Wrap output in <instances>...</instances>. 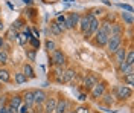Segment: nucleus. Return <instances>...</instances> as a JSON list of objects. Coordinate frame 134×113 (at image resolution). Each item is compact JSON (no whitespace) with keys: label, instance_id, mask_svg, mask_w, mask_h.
Listing matches in <instances>:
<instances>
[{"label":"nucleus","instance_id":"obj_22","mask_svg":"<svg viewBox=\"0 0 134 113\" xmlns=\"http://www.w3.org/2000/svg\"><path fill=\"white\" fill-rule=\"evenodd\" d=\"M23 73H25L27 78H35V72H34L31 64H25V66H23Z\"/></svg>","mask_w":134,"mask_h":113},{"label":"nucleus","instance_id":"obj_35","mask_svg":"<svg viewBox=\"0 0 134 113\" xmlns=\"http://www.w3.org/2000/svg\"><path fill=\"white\" fill-rule=\"evenodd\" d=\"M75 113H90V109H88L87 105H79L75 110Z\"/></svg>","mask_w":134,"mask_h":113},{"label":"nucleus","instance_id":"obj_25","mask_svg":"<svg viewBox=\"0 0 134 113\" xmlns=\"http://www.w3.org/2000/svg\"><path fill=\"white\" fill-rule=\"evenodd\" d=\"M124 81H125L128 86H133V84H134V72H133V70L124 75Z\"/></svg>","mask_w":134,"mask_h":113},{"label":"nucleus","instance_id":"obj_7","mask_svg":"<svg viewBox=\"0 0 134 113\" xmlns=\"http://www.w3.org/2000/svg\"><path fill=\"white\" fill-rule=\"evenodd\" d=\"M78 21H79V14L78 12H70L66 17V21H64L66 29H73L78 25Z\"/></svg>","mask_w":134,"mask_h":113},{"label":"nucleus","instance_id":"obj_20","mask_svg":"<svg viewBox=\"0 0 134 113\" xmlns=\"http://www.w3.org/2000/svg\"><path fill=\"white\" fill-rule=\"evenodd\" d=\"M11 81V73L6 69H0V83H9Z\"/></svg>","mask_w":134,"mask_h":113},{"label":"nucleus","instance_id":"obj_11","mask_svg":"<svg viewBox=\"0 0 134 113\" xmlns=\"http://www.w3.org/2000/svg\"><path fill=\"white\" fill-rule=\"evenodd\" d=\"M126 49L125 46H120L119 49H117L116 52L113 53L114 55V61H116V64H119V63H122V61H125V55H126Z\"/></svg>","mask_w":134,"mask_h":113},{"label":"nucleus","instance_id":"obj_4","mask_svg":"<svg viewBox=\"0 0 134 113\" xmlns=\"http://www.w3.org/2000/svg\"><path fill=\"white\" fill-rule=\"evenodd\" d=\"M105 90H107V83H105V81H98V83L92 87V90H90L92 99H99L100 96L105 93Z\"/></svg>","mask_w":134,"mask_h":113},{"label":"nucleus","instance_id":"obj_21","mask_svg":"<svg viewBox=\"0 0 134 113\" xmlns=\"http://www.w3.org/2000/svg\"><path fill=\"white\" fill-rule=\"evenodd\" d=\"M6 38H8L9 41H12V40H17L18 38V31L17 29H14V28L11 26L8 29V32H6Z\"/></svg>","mask_w":134,"mask_h":113},{"label":"nucleus","instance_id":"obj_40","mask_svg":"<svg viewBox=\"0 0 134 113\" xmlns=\"http://www.w3.org/2000/svg\"><path fill=\"white\" fill-rule=\"evenodd\" d=\"M87 99V96L84 95V93H81V96H79V101H85Z\"/></svg>","mask_w":134,"mask_h":113},{"label":"nucleus","instance_id":"obj_2","mask_svg":"<svg viewBox=\"0 0 134 113\" xmlns=\"http://www.w3.org/2000/svg\"><path fill=\"white\" fill-rule=\"evenodd\" d=\"M113 92H114V98H117L119 101H126V99H130L131 95H133V90H131V87L130 86H116L113 89Z\"/></svg>","mask_w":134,"mask_h":113},{"label":"nucleus","instance_id":"obj_32","mask_svg":"<svg viewBox=\"0 0 134 113\" xmlns=\"http://www.w3.org/2000/svg\"><path fill=\"white\" fill-rule=\"evenodd\" d=\"M31 109H32V107H29L27 104L21 103V105L18 107V113H29V112H31Z\"/></svg>","mask_w":134,"mask_h":113},{"label":"nucleus","instance_id":"obj_31","mask_svg":"<svg viewBox=\"0 0 134 113\" xmlns=\"http://www.w3.org/2000/svg\"><path fill=\"white\" fill-rule=\"evenodd\" d=\"M44 46H46V49H47L49 52H52V51H55V49H57V44H55V41H52V40H47Z\"/></svg>","mask_w":134,"mask_h":113},{"label":"nucleus","instance_id":"obj_5","mask_svg":"<svg viewBox=\"0 0 134 113\" xmlns=\"http://www.w3.org/2000/svg\"><path fill=\"white\" fill-rule=\"evenodd\" d=\"M88 15V20H90V25H88V31L84 34V38H90L96 31H98V28H99V20L94 17L93 14H87Z\"/></svg>","mask_w":134,"mask_h":113},{"label":"nucleus","instance_id":"obj_43","mask_svg":"<svg viewBox=\"0 0 134 113\" xmlns=\"http://www.w3.org/2000/svg\"><path fill=\"white\" fill-rule=\"evenodd\" d=\"M94 113H100V112H94Z\"/></svg>","mask_w":134,"mask_h":113},{"label":"nucleus","instance_id":"obj_42","mask_svg":"<svg viewBox=\"0 0 134 113\" xmlns=\"http://www.w3.org/2000/svg\"><path fill=\"white\" fill-rule=\"evenodd\" d=\"M23 2H25V3H27V5H31V3H32V0H23Z\"/></svg>","mask_w":134,"mask_h":113},{"label":"nucleus","instance_id":"obj_44","mask_svg":"<svg viewBox=\"0 0 134 113\" xmlns=\"http://www.w3.org/2000/svg\"><path fill=\"white\" fill-rule=\"evenodd\" d=\"M70 113H75V112H70Z\"/></svg>","mask_w":134,"mask_h":113},{"label":"nucleus","instance_id":"obj_15","mask_svg":"<svg viewBox=\"0 0 134 113\" xmlns=\"http://www.w3.org/2000/svg\"><path fill=\"white\" fill-rule=\"evenodd\" d=\"M57 98H50L46 99V107H44V113H53L55 112V107H57Z\"/></svg>","mask_w":134,"mask_h":113},{"label":"nucleus","instance_id":"obj_27","mask_svg":"<svg viewBox=\"0 0 134 113\" xmlns=\"http://www.w3.org/2000/svg\"><path fill=\"white\" fill-rule=\"evenodd\" d=\"M125 61L128 63V64H130V66H133V64H134V51H133V49H130V51H126Z\"/></svg>","mask_w":134,"mask_h":113},{"label":"nucleus","instance_id":"obj_24","mask_svg":"<svg viewBox=\"0 0 134 113\" xmlns=\"http://www.w3.org/2000/svg\"><path fill=\"white\" fill-rule=\"evenodd\" d=\"M100 98H104V99H102V103H104L105 105H113V103H114V99H113L114 96L111 95V93H104Z\"/></svg>","mask_w":134,"mask_h":113},{"label":"nucleus","instance_id":"obj_13","mask_svg":"<svg viewBox=\"0 0 134 113\" xmlns=\"http://www.w3.org/2000/svg\"><path fill=\"white\" fill-rule=\"evenodd\" d=\"M21 103H23V98H21V95H12L11 98H9L8 105H11V107H14V109H17V110H18V107L21 105Z\"/></svg>","mask_w":134,"mask_h":113},{"label":"nucleus","instance_id":"obj_38","mask_svg":"<svg viewBox=\"0 0 134 113\" xmlns=\"http://www.w3.org/2000/svg\"><path fill=\"white\" fill-rule=\"evenodd\" d=\"M27 17H31V18L35 17V11L34 9H27Z\"/></svg>","mask_w":134,"mask_h":113},{"label":"nucleus","instance_id":"obj_19","mask_svg":"<svg viewBox=\"0 0 134 113\" xmlns=\"http://www.w3.org/2000/svg\"><path fill=\"white\" fill-rule=\"evenodd\" d=\"M50 31H52V34L53 35H61L64 31L61 29V26H59L58 21H50Z\"/></svg>","mask_w":134,"mask_h":113},{"label":"nucleus","instance_id":"obj_33","mask_svg":"<svg viewBox=\"0 0 134 113\" xmlns=\"http://www.w3.org/2000/svg\"><path fill=\"white\" fill-rule=\"evenodd\" d=\"M17 40H18L20 46H25V44L27 43V40H29V38H27L25 34H18V38H17Z\"/></svg>","mask_w":134,"mask_h":113},{"label":"nucleus","instance_id":"obj_26","mask_svg":"<svg viewBox=\"0 0 134 113\" xmlns=\"http://www.w3.org/2000/svg\"><path fill=\"white\" fill-rule=\"evenodd\" d=\"M64 77H66L67 83H69V81H72V79L76 77V70L75 69H67V70H64Z\"/></svg>","mask_w":134,"mask_h":113},{"label":"nucleus","instance_id":"obj_37","mask_svg":"<svg viewBox=\"0 0 134 113\" xmlns=\"http://www.w3.org/2000/svg\"><path fill=\"white\" fill-rule=\"evenodd\" d=\"M55 21H58L59 25H61V23H64V21H66V15H58Z\"/></svg>","mask_w":134,"mask_h":113},{"label":"nucleus","instance_id":"obj_28","mask_svg":"<svg viewBox=\"0 0 134 113\" xmlns=\"http://www.w3.org/2000/svg\"><path fill=\"white\" fill-rule=\"evenodd\" d=\"M23 26H25V20H23V17H18L15 21L12 23V28H14V29H17V31H20Z\"/></svg>","mask_w":134,"mask_h":113},{"label":"nucleus","instance_id":"obj_12","mask_svg":"<svg viewBox=\"0 0 134 113\" xmlns=\"http://www.w3.org/2000/svg\"><path fill=\"white\" fill-rule=\"evenodd\" d=\"M23 103L27 104L29 107H35V101H34V90H26L25 93L21 95Z\"/></svg>","mask_w":134,"mask_h":113},{"label":"nucleus","instance_id":"obj_17","mask_svg":"<svg viewBox=\"0 0 134 113\" xmlns=\"http://www.w3.org/2000/svg\"><path fill=\"white\" fill-rule=\"evenodd\" d=\"M124 32H125V29H124V26L120 25V23H111V29H110V34H120L124 35Z\"/></svg>","mask_w":134,"mask_h":113},{"label":"nucleus","instance_id":"obj_41","mask_svg":"<svg viewBox=\"0 0 134 113\" xmlns=\"http://www.w3.org/2000/svg\"><path fill=\"white\" fill-rule=\"evenodd\" d=\"M5 29V25H3V20H0V32Z\"/></svg>","mask_w":134,"mask_h":113},{"label":"nucleus","instance_id":"obj_1","mask_svg":"<svg viewBox=\"0 0 134 113\" xmlns=\"http://www.w3.org/2000/svg\"><path fill=\"white\" fill-rule=\"evenodd\" d=\"M122 37H124V35H120V34H110L108 41H107V44H105V47H107L108 53L113 55V53L122 46Z\"/></svg>","mask_w":134,"mask_h":113},{"label":"nucleus","instance_id":"obj_10","mask_svg":"<svg viewBox=\"0 0 134 113\" xmlns=\"http://www.w3.org/2000/svg\"><path fill=\"white\" fill-rule=\"evenodd\" d=\"M67 107H69V101L66 98H59L57 101V107H55V112L53 113H66Z\"/></svg>","mask_w":134,"mask_h":113},{"label":"nucleus","instance_id":"obj_23","mask_svg":"<svg viewBox=\"0 0 134 113\" xmlns=\"http://www.w3.org/2000/svg\"><path fill=\"white\" fill-rule=\"evenodd\" d=\"M122 20H124V23L128 25V26H133V23H134L131 12H122Z\"/></svg>","mask_w":134,"mask_h":113},{"label":"nucleus","instance_id":"obj_30","mask_svg":"<svg viewBox=\"0 0 134 113\" xmlns=\"http://www.w3.org/2000/svg\"><path fill=\"white\" fill-rule=\"evenodd\" d=\"M27 41H29V43L32 44V47H34V49H37V51H38V47H40V40H38L37 37H31V38H29Z\"/></svg>","mask_w":134,"mask_h":113},{"label":"nucleus","instance_id":"obj_29","mask_svg":"<svg viewBox=\"0 0 134 113\" xmlns=\"http://www.w3.org/2000/svg\"><path fill=\"white\" fill-rule=\"evenodd\" d=\"M8 61H9L8 51H2V49H0V64H6Z\"/></svg>","mask_w":134,"mask_h":113},{"label":"nucleus","instance_id":"obj_36","mask_svg":"<svg viewBox=\"0 0 134 113\" xmlns=\"http://www.w3.org/2000/svg\"><path fill=\"white\" fill-rule=\"evenodd\" d=\"M119 8H122V9H126L128 12H133V8H131L130 5H122V3H120V5H119Z\"/></svg>","mask_w":134,"mask_h":113},{"label":"nucleus","instance_id":"obj_16","mask_svg":"<svg viewBox=\"0 0 134 113\" xmlns=\"http://www.w3.org/2000/svg\"><path fill=\"white\" fill-rule=\"evenodd\" d=\"M117 70H119V73L125 75V73H128V72H131V70H133V66H130L126 61H122V63H119V64H117Z\"/></svg>","mask_w":134,"mask_h":113},{"label":"nucleus","instance_id":"obj_6","mask_svg":"<svg viewBox=\"0 0 134 113\" xmlns=\"http://www.w3.org/2000/svg\"><path fill=\"white\" fill-rule=\"evenodd\" d=\"M93 35H94V43L98 44V46H105L107 41H108V37H110V34L105 32L102 28H98V31Z\"/></svg>","mask_w":134,"mask_h":113},{"label":"nucleus","instance_id":"obj_8","mask_svg":"<svg viewBox=\"0 0 134 113\" xmlns=\"http://www.w3.org/2000/svg\"><path fill=\"white\" fill-rule=\"evenodd\" d=\"M46 99H47V93H46L43 89H37V90H34V101H35V105L44 104Z\"/></svg>","mask_w":134,"mask_h":113},{"label":"nucleus","instance_id":"obj_34","mask_svg":"<svg viewBox=\"0 0 134 113\" xmlns=\"http://www.w3.org/2000/svg\"><path fill=\"white\" fill-rule=\"evenodd\" d=\"M35 53H37V49H31V51H26V57L31 61H35Z\"/></svg>","mask_w":134,"mask_h":113},{"label":"nucleus","instance_id":"obj_18","mask_svg":"<svg viewBox=\"0 0 134 113\" xmlns=\"http://www.w3.org/2000/svg\"><path fill=\"white\" fill-rule=\"evenodd\" d=\"M14 79H15L17 84H25V83H27V77H26L23 72H15L14 73Z\"/></svg>","mask_w":134,"mask_h":113},{"label":"nucleus","instance_id":"obj_3","mask_svg":"<svg viewBox=\"0 0 134 113\" xmlns=\"http://www.w3.org/2000/svg\"><path fill=\"white\" fill-rule=\"evenodd\" d=\"M50 63L55 64V66H58V67H63V66L67 63L66 53L63 52V51H59V49L52 51V52H50Z\"/></svg>","mask_w":134,"mask_h":113},{"label":"nucleus","instance_id":"obj_39","mask_svg":"<svg viewBox=\"0 0 134 113\" xmlns=\"http://www.w3.org/2000/svg\"><path fill=\"white\" fill-rule=\"evenodd\" d=\"M0 113H6V105H0Z\"/></svg>","mask_w":134,"mask_h":113},{"label":"nucleus","instance_id":"obj_9","mask_svg":"<svg viewBox=\"0 0 134 113\" xmlns=\"http://www.w3.org/2000/svg\"><path fill=\"white\" fill-rule=\"evenodd\" d=\"M99 79H98V77L96 75H93V73H87L85 75V78H84V89L87 90V92H90L92 90V87L98 83Z\"/></svg>","mask_w":134,"mask_h":113},{"label":"nucleus","instance_id":"obj_14","mask_svg":"<svg viewBox=\"0 0 134 113\" xmlns=\"http://www.w3.org/2000/svg\"><path fill=\"white\" fill-rule=\"evenodd\" d=\"M78 25H79V31L85 34L87 31H88V25H90V20H88V15H84V17H79V21H78Z\"/></svg>","mask_w":134,"mask_h":113}]
</instances>
